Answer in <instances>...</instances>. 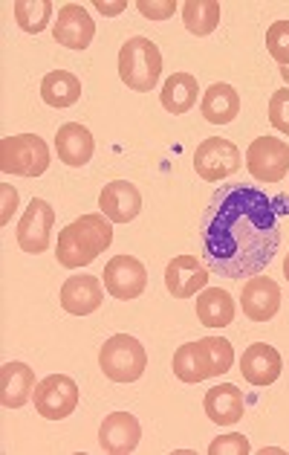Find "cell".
Wrapping results in <instances>:
<instances>
[{"instance_id": "cell-1", "label": "cell", "mask_w": 289, "mask_h": 455, "mask_svg": "<svg viewBox=\"0 0 289 455\" xmlns=\"http://www.w3.org/2000/svg\"><path fill=\"white\" fill-rule=\"evenodd\" d=\"M289 215V197L254 186H220L199 220L203 261L226 279L261 275L281 250V218Z\"/></svg>"}, {"instance_id": "cell-2", "label": "cell", "mask_w": 289, "mask_h": 455, "mask_svg": "<svg viewBox=\"0 0 289 455\" xmlns=\"http://www.w3.org/2000/svg\"><path fill=\"white\" fill-rule=\"evenodd\" d=\"M110 243H113V220L105 218L102 212L82 215L59 232L55 259L66 270H79L93 264Z\"/></svg>"}, {"instance_id": "cell-3", "label": "cell", "mask_w": 289, "mask_h": 455, "mask_svg": "<svg viewBox=\"0 0 289 455\" xmlns=\"http://www.w3.org/2000/svg\"><path fill=\"white\" fill-rule=\"evenodd\" d=\"M235 363V348L223 337H206L197 342H185L174 354V377L183 383H203L208 377H220Z\"/></svg>"}, {"instance_id": "cell-4", "label": "cell", "mask_w": 289, "mask_h": 455, "mask_svg": "<svg viewBox=\"0 0 289 455\" xmlns=\"http://www.w3.org/2000/svg\"><path fill=\"white\" fill-rule=\"evenodd\" d=\"M119 76L128 84V91H153L162 76V52L157 44L144 36L128 38L119 50Z\"/></svg>"}, {"instance_id": "cell-5", "label": "cell", "mask_w": 289, "mask_h": 455, "mask_svg": "<svg viewBox=\"0 0 289 455\" xmlns=\"http://www.w3.org/2000/svg\"><path fill=\"white\" fill-rule=\"evenodd\" d=\"M98 365H102L107 380L133 383L148 369V354H144V346L137 337L116 334L105 342L102 351H98Z\"/></svg>"}, {"instance_id": "cell-6", "label": "cell", "mask_w": 289, "mask_h": 455, "mask_svg": "<svg viewBox=\"0 0 289 455\" xmlns=\"http://www.w3.org/2000/svg\"><path fill=\"white\" fill-rule=\"evenodd\" d=\"M0 169H4V174L41 177L50 169L47 142L35 134L4 137V142H0Z\"/></svg>"}, {"instance_id": "cell-7", "label": "cell", "mask_w": 289, "mask_h": 455, "mask_svg": "<svg viewBox=\"0 0 289 455\" xmlns=\"http://www.w3.org/2000/svg\"><path fill=\"white\" fill-rule=\"evenodd\" d=\"M35 412L47 420H64L79 406V386L66 374H50L35 386Z\"/></svg>"}, {"instance_id": "cell-8", "label": "cell", "mask_w": 289, "mask_h": 455, "mask_svg": "<svg viewBox=\"0 0 289 455\" xmlns=\"http://www.w3.org/2000/svg\"><path fill=\"white\" fill-rule=\"evenodd\" d=\"M246 169L258 183H281L289 174V142L258 137L246 148Z\"/></svg>"}, {"instance_id": "cell-9", "label": "cell", "mask_w": 289, "mask_h": 455, "mask_svg": "<svg viewBox=\"0 0 289 455\" xmlns=\"http://www.w3.org/2000/svg\"><path fill=\"white\" fill-rule=\"evenodd\" d=\"M240 169V148L226 137H208L194 151V172L206 183H220Z\"/></svg>"}, {"instance_id": "cell-10", "label": "cell", "mask_w": 289, "mask_h": 455, "mask_svg": "<svg viewBox=\"0 0 289 455\" xmlns=\"http://www.w3.org/2000/svg\"><path fill=\"white\" fill-rule=\"evenodd\" d=\"M105 291L119 299V302H130V299H139L148 287V270L139 259L133 255H113L105 264Z\"/></svg>"}, {"instance_id": "cell-11", "label": "cell", "mask_w": 289, "mask_h": 455, "mask_svg": "<svg viewBox=\"0 0 289 455\" xmlns=\"http://www.w3.org/2000/svg\"><path fill=\"white\" fill-rule=\"evenodd\" d=\"M52 224H55V209L47 201H41V197H32L29 209L18 224L20 250L29 255H38L47 250L52 241Z\"/></svg>"}, {"instance_id": "cell-12", "label": "cell", "mask_w": 289, "mask_h": 455, "mask_svg": "<svg viewBox=\"0 0 289 455\" xmlns=\"http://www.w3.org/2000/svg\"><path fill=\"white\" fill-rule=\"evenodd\" d=\"M52 36L66 50H87L93 44V36H96V20L90 18V12H87L84 6L66 4L59 9Z\"/></svg>"}, {"instance_id": "cell-13", "label": "cell", "mask_w": 289, "mask_h": 455, "mask_svg": "<svg viewBox=\"0 0 289 455\" xmlns=\"http://www.w3.org/2000/svg\"><path fill=\"white\" fill-rule=\"evenodd\" d=\"M243 314L252 322H269L281 310V287L269 275H252L240 293Z\"/></svg>"}, {"instance_id": "cell-14", "label": "cell", "mask_w": 289, "mask_h": 455, "mask_svg": "<svg viewBox=\"0 0 289 455\" xmlns=\"http://www.w3.org/2000/svg\"><path fill=\"white\" fill-rule=\"evenodd\" d=\"M208 270L199 264L194 255H176L165 267V287L174 299H191L199 291H206Z\"/></svg>"}, {"instance_id": "cell-15", "label": "cell", "mask_w": 289, "mask_h": 455, "mask_svg": "<svg viewBox=\"0 0 289 455\" xmlns=\"http://www.w3.org/2000/svg\"><path fill=\"white\" fill-rule=\"evenodd\" d=\"M139 438H142V427L137 415H130V412L107 415L102 420V429H98V443H102V450L110 455L133 452L139 447Z\"/></svg>"}, {"instance_id": "cell-16", "label": "cell", "mask_w": 289, "mask_h": 455, "mask_svg": "<svg viewBox=\"0 0 289 455\" xmlns=\"http://www.w3.org/2000/svg\"><path fill=\"white\" fill-rule=\"evenodd\" d=\"M105 302L102 282L96 275H70L61 287V307L73 316H90Z\"/></svg>"}, {"instance_id": "cell-17", "label": "cell", "mask_w": 289, "mask_h": 455, "mask_svg": "<svg viewBox=\"0 0 289 455\" xmlns=\"http://www.w3.org/2000/svg\"><path fill=\"white\" fill-rule=\"evenodd\" d=\"M240 371H243V380L252 386H272L284 371V360H281V354H277V348L266 346V342H254V346L243 351Z\"/></svg>"}, {"instance_id": "cell-18", "label": "cell", "mask_w": 289, "mask_h": 455, "mask_svg": "<svg viewBox=\"0 0 289 455\" xmlns=\"http://www.w3.org/2000/svg\"><path fill=\"white\" fill-rule=\"evenodd\" d=\"M98 209H102V215L113 220V224H128V220H133L142 212V195L133 183L113 180L98 195Z\"/></svg>"}, {"instance_id": "cell-19", "label": "cell", "mask_w": 289, "mask_h": 455, "mask_svg": "<svg viewBox=\"0 0 289 455\" xmlns=\"http://www.w3.org/2000/svg\"><path fill=\"white\" fill-rule=\"evenodd\" d=\"M55 151H59V160L70 169H82L93 160L96 142L93 134L87 131L82 122H66L59 128V137H55Z\"/></svg>"}, {"instance_id": "cell-20", "label": "cell", "mask_w": 289, "mask_h": 455, "mask_svg": "<svg viewBox=\"0 0 289 455\" xmlns=\"http://www.w3.org/2000/svg\"><path fill=\"white\" fill-rule=\"evenodd\" d=\"M35 371L29 369L27 363H6L4 369H0V403L6 409H20L32 401V395H35Z\"/></svg>"}, {"instance_id": "cell-21", "label": "cell", "mask_w": 289, "mask_h": 455, "mask_svg": "<svg viewBox=\"0 0 289 455\" xmlns=\"http://www.w3.org/2000/svg\"><path fill=\"white\" fill-rule=\"evenodd\" d=\"M203 409H206L211 424L231 427V424H238V420L243 418V409H246V403H243V392L235 383H220V386L208 388V392H206Z\"/></svg>"}, {"instance_id": "cell-22", "label": "cell", "mask_w": 289, "mask_h": 455, "mask_svg": "<svg viewBox=\"0 0 289 455\" xmlns=\"http://www.w3.org/2000/svg\"><path fill=\"white\" fill-rule=\"evenodd\" d=\"M199 110H203L206 122H211V125H229V122H235L240 114V96L231 84L217 82L203 93Z\"/></svg>"}, {"instance_id": "cell-23", "label": "cell", "mask_w": 289, "mask_h": 455, "mask_svg": "<svg viewBox=\"0 0 289 455\" xmlns=\"http://www.w3.org/2000/svg\"><path fill=\"white\" fill-rule=\"evenodd\" d=\"M197 319L208 328H226L235 319V299L220 287H206L197 296Z\"/></svg>"}, {"instance_id": "cell-24", "label": "cell", "mask_w": 289, "mask_h": 455, "mask_svg": "<svg viewBox=\"0 0 289 455\" xmlns=\"http://www.w3.org/2000/svg\"><path fill=\"white\" fill-rule=\"evenodd\" d=\"M197 96H199V84L191 73H174L168 82L162 84L160 91V102L168 114L180 116L188 114L194 105H197Z\"/></svg>"}, {"instance_id": "cell-25", "label": "cell", "mask_w": 289, "mask_h": 455, "mask_svg": "<svg viewBox=\"0 0 289 455\" xmlns=\"http://www.w3.org/2000/svg\"><path fill=\"white\" fill-rule=\"evenodd\" d=\"M41 99L50 108H70L82 99V82L79 76L66 73V70H52L43 76L41 82Z\"/></svg>"}, {"instance_id": "cell-26", "label": "cell", "mask_w": 289, "mask_h": 455, "mask_svg": "<svg viewBox=\"0 0 289 455\" xmlns=\"http://www.w3.org/2000/svg\"><path fill=\"white\" fill-rule=\"evenodd\" d=\"M183 20L191 36H211L220 24V4L217 0H188L183 4Z\"/></svg>"}, {"instance_id": "cell-27", "label": "cell", "mask_w": 289, "mask_h": 455, "mask_svg": "<svg viewBox=\"0 0 289 455\" xmlns=\"http://www.w3.org/2000/svg\"><path fill=\"white\" fill-rule=\"evenodd\" d=\"M52 0H15V20L29 36H38L52 20Z\"/></svg>"}, {"instance_id": "cell-28", "label": "cell", "mask_w": 289, "mask_h": 455, "mask_svg": "<svg viewBox=\"0 0 289 455\" xmlns=\"http://www.w3.org/2000/svg\"><path fill=\"white\" fill-rule=\"evenodd\" d=\"M266 50L281 68H289V20H275L266 29Z\"/></svg>"}, {"instance_id": "cell-29", "label": "cell", "mask_w": 289, "mask_h": 455, "mask_svg": "<svg viewBox=\"0 0 289 455\" xmlns=\"http://www.w3.org/2000/svg\"><path fill=\"white\" fill-rule=\"evenodd\" d=\"M269 122L275 131L289 137V87L286 91H275L269 99Z\"/></svg>"}, {"instance_id": "cell-30", "label": "cell", "mask_w": 289, "mask_h": 455, "mask_svg": "<svg viewBox=\"0 0 289 455\" xmlns=\"http://www.w3.org/2000/svg\"><path fill=\"white\" fill-rule=\"evenodd\" d=\"M208 452L211 455H249L252 447H249V438L238 435V432H231V435H220L208 443Z\"/></svg>"}, {"instance_id": "cell-31", "label": "cell", "mask_w": 289, "mask_h": 455, "mask_svg": "<svg viewBox=\"0 0 289 455\" xmlns=\"http://www.w3.org/2000/svg\"><path fill=\"white\" fill-rule=\"evenodd\" d=\"M137 9L151 20H168L176 12V4H174V0H151V4H148V0H139Z\"/></svg>"}, {"instance_id": "cell-32", "label": "cell", "mask_w": 289, "mask_h": 455, "mask_svg": "<svg viewBox=\"0 0 289 455\" xmlns=\"http://www.w3.org/2000/svg\"><path fill=\"white\" fill-rule=\"evenodd\" d=\"M0 192H4V215H0V224H9L12 220V215H15V209H18V192L9 183H4L0 186Z\"/></svg>"}, {"instance_id": "cell-33", "label": "cell", "mask_w": 289, "mask_h": 455, "mask_svg": "<svg viewBox=\"0 0 289 455\" xmlns=\"http://www.w3.org/2000/svg\"><path fill=\"white\" fill-rule=\"evenodd\" d=\"M93 6H96L102 15H119L128 4H125V0H121V4H105V0H93Z\"/></svg>"}, {"instance_id": "cell-34", "label": "cell", "mask_w": 289, "mask_h": 455, "mask_svg": "<svg viewBox=\"0 0 289 455\" xmlns=\"http://www.w3.org/2000/svg\"><path fill=\"white\" fill-rule=\"evenodd\" d=\"M284 275H286V282H289V255L284 259Z\"/></svg>"}, {"instance_id": "cell-35", "label": "cell", "mask_w": 289, "mask_h": 455, "mask_svg": "<svg viewBox=\"0 0 289 455\" xmlns=\"http://www.w3.org/2000/svg\"><path fill=\"white\" fill-rule=\"evenodd\" d=\"M281 79H284V82L289 84V68H281Z\"/></svg>"}]
</instances>
